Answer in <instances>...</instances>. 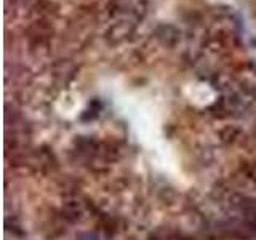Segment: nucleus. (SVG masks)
<instances>
[{
	"label": "nucleus",
	"mask_w": 256,
	"mask_h": 240,
	"mask_svg": "<svg viewBox=\"0 0 256 240\" xmlns=\"http://www.w3.org/2000/svg\"><path fill=\"white\" fill-rule=\"evenodd\" d=\"M64 172L62 160L58 152L53 149L52 144L40 142L36 144L30 150V166L28 172V178L48 180L52 181L58 174Z\"/></svg>",
	"instance_id": "f257e3e1"
},
{
	"label": "nucleus",
	"mask_w": 256,
	"mask_h": 240,
	"mask_svg": "<svg viewBox=\"0 0 256 240\" xmlns=\"http://www.w3.org/2000/svg\"><path fill=\"white\" fill-rule=\"evenodd\" d=\"M92 229H94L102 237V240H117L132 232V220L126 214H122L117 208H104V210L93 218Z\"/></svg>",
	"instance_id": "f03ea898"
},
{
	"label": "nucleus",
	"mask_w": 256,
	"mask_h": 240,
	"mask_svg": "<svg viewBox=\"0 0 256 240\" xmlns=\"http://www.w3.org/2000/svg\"><path fill=\"white\" fill-rule=\"evenodd\" d=\"M86 184H88L86 174L62 172L61 174H58L56 178L50 181V189H52V194L56 198L66 200V198H76L85 194Z\"/></svg>",
	"instance_id": "7ed1b4c3"
},
{
	"label": "nucleus",
	"mask_w": 256,
	"mask_h": 240,
	"mask_svg": "<svg viewBox=\"0 0 256 240\" xmlns=\"http://www.w3.org/2000/svg\"><path fill=\"white\" fill-rule=\"evenodd\" d=\"M80 197L60 200V204H56V214L69 228H78L85 222H90Z\"/></svg>",
	"instance_id": "20e7f679"
},
{
	"label": "nucleus",
	"mask_w": 256,
	"mask_h": 240,
	"mask_svg": "<svg viewBox=\"0 0 256 240\" xmlns=\"http://www.w3.org/2000/svg\"><path fill=\"white\" fill-rule=\"evenodd\" d=\"M100 190L104 194V197L109 200H122L128 192L134 190L136 188V181L134 176L128 172L124 173H117L114 176H110L109 180L102 181L98 184Z\"/></svg>",
	"instance_id": "39448f33"
},
{
	"label": "nucleus",
	"mask_w": 256,
	"mask_h": 240,
	"mask_svg": "<svg viewBox=\"0 0 256 240\" xmlns=\"http://www.w3.org/2000/svg\"><path fill=\"white\" fill-rule=\"evenodd\" d=\"M149 194H150V200H154V202L160 208H164V210L166 212L180 210L182 194L173 186V184L166 181H160L154 184L152 189H149Z\"/></svg>",
	"instance_id": "423d86ee"
},
{
	"label": "nucleus",
	"mask_w": 256,
	"mask_h": 240,
	"mask_svg": "<svg viewBox=\"0 0 256 240\" xmlns=\"http://www.w3.org/2000/svg\"><path fill=\"white\" fill-rule=\"evenodd\" d=\"M190 164L197 170L204 172L208 170V168L214 166L218 164V154L213 146H208V144H196L192 150H188Z\"/></svg>",
	"instance_id": "0eeeda50"
},
{
	"label": "nucleus",
	"mask_w": 256,
	"mask_h": 240,
	"mask_svg": "<svg viewBox=\"0 0 256 240\" xmlns=\"http://www.w3.org/2000/svg\"><path fill=\"white\" fill-rule=\"evenodd\" d=\"M232 170H234L242 181L246 184L250 190H256V158L248 156V154H238L234 158V165H232Z\"/></svg>",
	"instance_id": "6e6552de"
},
{
	"label": "nucleus",
	"mask_w": 256,
	"mask_h": 240,
	"mask_svg": "<svg viewBox=\"0 0 256 240\" xmlns=\"http://www.w3.org/2000/svg\"><path fill=\"white\" fill-rule=\"evenodd\" d=\"M4 229L6 237H12L13 240H28L29 232L24 224L22 213H5L4 218Z\"/></svg>",
	"instance_id": "1a4fd4ad"
},
{
	"label": "nucleus",
	"mask_w": 256,
	"mask_h": 240,
	"mask_svg": "<svg viewBox=\"0 0 256 240\" xmlns=\"http://www.w3.org/2000/svg\"><path fill=\"white\" fill-rule=\"evenodd\" d=\"M168 232H170V221L160 222L148 230L144 240H168Z\"/></svg>",
	"instance_id": "9d476101"
},
{
	"label": "nucleus",
	"mask_w": 256,
	"mask_h": 240,
	"mask_svg": "<svg viewBox=\"0 0 256 240\" xmlns=\"http://www.w3.org/2000/svg\"><path fill=\"white\" fill-rule=\"evenodd\" d=\"M69 240H102V237L94 229H77L69 236Z\"/></svg>",
	"instance_id": "9b49d317"
},
{
	"label": "nucleus",
	"mask_w": 256,
	"mask_h": 240,
	"mask_svg": "<svg viewBox=\"0 0 256 240\" xmlns=\"http://www.w3.org/2000/svg\"><path fill=\"white\" fill-rule=\"evenodd\" d=\"M254 132H256V128H254Z\"/></svg>",
	"instance_id": "f8f14e48"
}]
</instances>
